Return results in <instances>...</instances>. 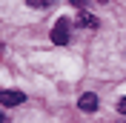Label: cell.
I'll return each instance as SVG.
<instances>
[{
    "label": "cell",
    "mask_w": 126,
    "mask_h": 123,
    "mask_svg": "<svg viewBox=\"0 0 126 123\" xmlns=\"http://www.w3.org/2000/svg\"><path fill=\"white\" fill-rule=\"evenodd\" d=\"M69 40V20L66 17H60L55 23V29H52V43H57V46H63Z\"/></svg>",
    "instance_id": "1"
},
{
    "label": "cell",
    "mask_w": 126,
    "mask_h": 123,
    "mask_svg": "<svg viewBox=\"0 0 126 123\" xmlns=\"http://www.w3.org/2000/svg\"><path fill=\"white\" fill-rule=\"evenodd\" d=\"M23 100H26L23 92H15V89H3V92H0V103H3V106H17V103H23Z\"/></svg>",
    "instance_id": "2"
},
{
    "label": "cell",
    "mask_w": 126,
    "mask_h": 123,
    "mask_svg": "<svg viewBox=\"0 0 126 123\" xmlns=\"http://www.w3.org/2000/svg\"><path fill=\"white\" fill-rule=\"evenodd\" d=\"M78 106L83 109V112H94V109H97V94H89V92H86L83 97L78 100Z\"/></svg>",
    "instance_id": "3"
},
{
    "label": "cell",
    "mask_w": 126,
    "mask_h": 123,
    "mask_svg": "<svg viewBox=\"0 0 126 123\" xmlns=\"http://www.w3.org/2000/svg\"><path fill=\"white\" fill-rule=\"evenodd\" d=\"M80 26H86V29H97V17L94 15H89V12H83V15H80Z\"/></svg>",
    "instance_id": "4"
},
{
    "label": "cell",
    "mask_w": 126,
    "mask_h": 123,
    "mask_svg": "<svg viewBox=\"0 0 126 123\" xmlns=\"http://www.w3.org/2000/svg\"><path fill=\"white\" fill-rule=\"evenodd\" d=\"M26 3H29L32 9H49L52 3H57V0H26Z\"/></svg>",
    "instance_id": "5"
},
{
    "label": "cell",
    "mask_w": 126,
    "mask_h": 123,
    "mask_svg": "<svg viewBox=\"0 0 126 123\" xmlns=\"http://www.w3.org/2000/svg\"><path fill=\"white\" fill-rule=\"evenodd\" d=\"M72 6H78V9H86V0H69Z\"/></svg>",
    "instance_id": "6"
},
{
    "label": "cell",
    "mask_w": 126,
    "mask_h": 123,
    "mask_svg": "<svg viewBox=\"0 0 126 123\" xmlns=\"http://www.w3.org/2000/svg\"><path fill=\"white\" fill-rule=\"evenodd\" d=\"M118 112H120V115H126V97H123V100L118 103Z\"/></svg>",
    "instance_id": "7"
},
{
    "label": "cell",
    "mask_w": 126,
    "mask_h": 123,
    "mask_svg": "<svg viewBox=\"0 0 126 123\" xmlns=\"http://www.w3.org/2000/svg\"><path fill=\"white\" fill-rule=\"evenodd\" d=\"M0 123H6V115H3V112H0Z\"/></svg>",
    "instance_id": "8"
}]
</instances>
